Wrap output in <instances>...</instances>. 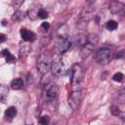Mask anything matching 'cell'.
I'll use <instances>...</instances> for the list:
<instances>
[{"mask_svg": "<svg viewBox=\"0 0 125 125\" xmlns=\"http://www.w3.org/2000/svg\"><path fill=\"white\" fill-rule=\"evenodd\" d=\"M22 86H23V81L21 78H16L11 82V88L14 90H20L22 88Z\"/></svg>", "mask_w": 125, "mask_h": 125, "instance_id": "4fadbf2b", "label": "cell"}, {"mask_svg": "<svg viewBox=\"0 0 125 125\" xmlns=\"http://www.w3.org/2000/svg\"><path fill=\"white\" fill-rule=\"evenodd\" d=\"M1 55L6 58V62H13L15 61V57H14V56L9 52V50H7V49H4V50L1 52Z\"/></svg>", "mask_w": 125, "mask_h": 125, "instance_id": "2e32d148", "label": "cell"}, {"mask_svg": "<svg viewBox=\"0 0 125 125\" xmlns=\"http://www.w3.org/2000/svg\"><path fill=\"white\" fill-rule=\"evenodd\" d=\"M21 36L26 42H31V41L35 40V34L32 31H30L26 28H21Z\"/></svg>", "mask_w": 125, "mask_h": 125, "instance_id": "30bf717a", "label": "cell"}, {"mask_svg": "<svg viewBox=\"0 0 125 125\" xmlns=\"http://www.w3.org/2000/svg\"><path fill=\"white\" fill-rule=\"evenodd\" d=\"M123 78H124V75H123V73H121V72H117V73H115V74L112 76V80L117 81V82H122V81H123Z\"/></svg>", "mask_w": 125, "mask_h": 125, "instance_id": "7402d4cb", "label": "cell"}, {"mask_svg": "<svg viewBox=\"0 0 125 125\" xmlns=\"http://www.w3.org/2000/svg\"><path fill=\"white\" fill-rule=\"evenodd\" d=\"M82 100V92L81 91H74L70 94L68 98V104L72 109H76L78 105L80 104V102Z\"/></svg>", "mask_w": 125, "mask_h": 125, "instance_id": "52a82bcc", "label": "cell"}, {"mask_svg": "<svg viewBox=\"0 0 125 125\" xmlns=\"http://www.w3.org/2000/svg\"><path fill=\"white\" fill-rule=\"evenodd\" d=\"M95 58H96V61L100 64H106L112 60L113 54H112V52H111V50L109 48L104 47V48H101L96 53V57Z\"/></svg>", "mask_w": 125, "mask_h": 125, "instance_id": "7a4b0ae2", "label": "cell"}, {"mask_svg": "<svg viewBox=\"0 0 125 125\" xmlns=\"http://www.w3.org/2000/svg\"><path fill=\"white\" fill-rule=\"evenodd\" d=\"M69 43H70V45H73L75 47H83L87 43V36L84 34L74 35L69 40Z\"/></svg>", "mask_w": 125, "mask_h": 125, "instance_id": "9c48e42d", "label": "cell"}, {"mask_svg": "<svg viewBox=\"0 0 125 125\" xmlns=\"http://www.w3.org/2000/svg\"><path fill=\"white\" fill-rule=\"evenodd\" d=\"M123 57H124V51H123V50H121L120 52H118V53H117L116 58H117V59H121V58H123Z\"/></svg>", "mask_w": 125, "mask_h": 125, "instance_id": "d4e9b609", "label": "cell"}, {"mask_svg": "<svg viewBox=\"0 0 125 125\" xmlns=\"http://www.w3.org/2000/svg\"><path fill=\"white\" fill-rule=\"evenodd\" d=\"M105 27H106L107 30L112 31V30H115L118 27V23H117V21H115L113 20H109L105 22Z\"/></svg>", "mask_w": 125, "mask_h": 125, "instance_id": "9a60e30c", "label": "cell"}, {"mask_svg": "<svg viewBox=\"0 0 125 125\" xmlns=\"http://www.w3.org/2000/svg\"><path fill=\"white\" fill-rule=\"evenodd\" d=\"M8 95V88L5 85H0V102L6 100Z\"/></svg>", "mask_w": 125, "mask_h": 125, "instance_id": "e0dca14e", "label": "cell"}, {"mask_svg": "<svg viewBox=\"0 0 125 125\" xmlns=\"http://www.w3.org/2000/svg\"><path fill=\"white\" fill-rule=\"evenodd\" d=\"M83 76H84V68L78 63L73 64L71 68V78H70L71 83L73 85L79 84L82 81Z\"/></svg>", "mask_w": 125, "mask_h": 125, "instance_id": "5b68a950", "label": "cell"}, {"mask_svg": "<svg viewBox=\"0 0 125 125\" xmlns=\"http://www.w3.org/2000/svg\"><path fill=\"white\" fill-rule=\"evenodd\" d=\"M110 11L112 12V13H123V10H124V6L121 4V3H119V2H112L111 3V5H110Z\"/></svg>", "mask_w": 125, "mask_h": 125, "instance_id": "7c38bea8", "label": "cell"}, {"mask_svg": "<svg viewBox=\"0 0 125 125\" xmlns=\"http://www.w3.org/2000/svg\"><path fill=\"white\" fill-rule=\"evenodd\" d=\"M58 33H59V37H63L65 38V35L67 34V26L65 24H62L59 29H58Z\"/></svg>", "mask_w": 125, "mask_h": 125, "instance_id": "d6986e66", "label": "cell"}, {"mask_svg": "<svg viewBox=\"0 0 125 125\" xmlns=\"http://www.w3.org/2000/svg\"><path fill=\"white\" fill-rule=\"evenodd\" d=\"M2 24H3V25H6V21H3V23H2Z\"/></svg>", "mask_w": 125, "mask_h": 125, "instance_id": "4316f807", "label": "cell"}, {"mask_svg": "<svg viewBox=\"0 0 125 125\" xmlns=\"http://www.w3.org/2000/svg\"><path fill=\"white\" fill-rule=\"evenodd\" d=\"M53 63V60L49 56H41L37 62V69L41 74L47 73Z\"/></svg>", "mask_w": 125, "mask_h": 125, "instance_id": "277c9868", "label": "cell"}, {"mask_svg": "<svg viewBox=\"0 0 125 125\" xmlns=\"http://www.w3.org/2000/svg\"><path fill=\"white\" fill-rule=\"evenodd\" d=\"M41 26H42V28H43V29H45V30H48V29L50 28V23H49V22H46V21H44V22H42Z\"/></svg>", "mask_w": 125, "mask_h": 125, "instance_id": "cb8c5ba5", "label": "cell"}, {"mask_svg": "<svg viewBox=\"0 0 125 125\" xmlns=\"http://www.w3.org/2000/svg\"><path fill=\"white\" fill-rule=\"evenodd\" d=\"M5 41H6V36L4 34H1L0 33V43H3Z\"/></svg>", "mask_w": 125, "mask_h": 125, "instance_id": "484cf974", "label": "cell"}, {"mask_svg": "<svg viewBox=\"0 0 125 125\" xmlns=\"http://www.w3.org/2000/svg\"><path fill=\"white\" fill-rule=\"evenodd\" d=\"M59 86L57 84H54V83H50L48 85H46L45 89H44V95L46 97L47 100H54L58 97L59 95Z\"/></svg>", "mask_w": 125, "mask_h": 125, "instance_id": "8992f818", "label": "cell"}, {"mask_svg": "<svg viewBox=\"0 0 125 125\" xmlns=\"http://www.w3.org/2000/svg\"><path fill=\"white\" fill-rule=\"evenodd\" d=\"M111 113L113 114V115H119V113H120V111H119V108H118V106H116V105H112L111 106Z\"/></svg>", "mask_w": 125, "mask_h": 125, "instance_id": "603a6c76", "label": "cell"}, {"mask_svg": "<svg viewBox=\"0 0 125 125\" xmlns=\"http://www.w3.org/2000/svg\"><path fill=\"white\" fill-rule=\"evenodd\" d=\"M27 125H32V124H27Z\"/></svg>", "mask_w": 125, "mask_h": 125, "instance_id": "83f0119b", "label": "cell"}, {"mask_svg": "<svg viewBox=\"0 0 125 125\" xmlns=\"http://www.w3.org/2000/svg\"><path fill=\"white\" fill-rule=\"evenodd\" d=\"M16 114H17V108L15 106H10L5 110V117H7L9 119L14 118L16 116Z\"/></svg>", "mask_w": 125, "mask_h": 125, "instance_id": "5bb4252c", "label": "cell"}, {"mask_svg": "<svg viewBox=\"0 0 125 125\" xmlns=\"http://www.w3.org/2000/svg\"><path fill=\"white\" fill-rule=\"evenodd\" d=\"M24 18H25V13L22 12V11H17L14 14V16H13V20L14 21H21Z\"/></svg>", "mask_w": 125, "mask_h": 125, "instance_id": "ac0fdd59", "label": "cell"}, {"mask_svg": "<svg viewBox=\"0 0 125 125\" xmlns=\"http://www.w3.org/2000/svg\"><path fill=\"white\" fill-rule=\"evenodd\" d=\"M39 123L40 125H49L50 123V117L48 115H43L39 118Z\"/></svg>", "mask_w": 125, "mask_h": 125, "instance_id": "44dd1931", "label": "cell"}, {"mask_svg": "<svg viewBox=\"0 0 125 125\" xmlns=\"http://www.w3.org/2000/svg\"><path fill=\"white\" fill-rule=\"evenodd\" d=\"M51 68L54 74L59 76H64L69 72L70 62L65 57H59L57 60L53 61Z\"/></svg>", "mask_w": 125, "mask_h": 125, "instance_id": "6da1fadb", "label": "cell"}, {"mask_svg": "<svg viewBox=\"0 0 125 125\" xmlns=\"http://www.w3.org/2000/svg\"><path fill=\"white\" fill-rule=\"evenodd\" d=\"M70 47L69 40L63 37H59L56 41V50L59 54H63L66 52Z\"/></svg>", "mask_w": 125, "mask_h": 125, "instance_id": "ba28073f", "label": "cell"}, {"mask_svg": "<svg viewBox=\"0 0 125 125\" xmlns=\"http://www.w3.org/2000/svg\"><path fill=\"white\" fill-rule=\"evenodd\" d=\"M30 51V44L27 42V43H23L21 48H20V59L22 60V59H25L26 56L28 55Z\"/></svg>", "mask_w": 125, "mask_h": 125, "instance_id": "8fae6325", "label": "cell"}, {"mask_svg": "<svg viewBox=\"0 0 125 125\" xmlns=\"http://www.w3.org/2000/svg\"><path fill=\"white\" fill-rule=\"evenodd\" d=\"M37 17H38L39 19H42V20L47 19V18H48V13H47V11L44 10V9H39V10L37 11Z\"/></svg>", "mask_w": 125, "mask_h": 125, "instance_id": "ffe728a7", "label": "cell"}, {"mask_svg": "<svg viewBox=\"0 0 125 125\" xmlns=\"http://www.w3.org/2000/svg\"><path fill=\"white\" fill-rule=\"evenodd\" d=\"M98 36L96 34H90L88 37H87V43L81 47V55H82V58H86L87 56H89L92 51L94 50V47L95 45L98 43Z\"/></svg>", "mask_w": 125, "mask_h": 125, "instance_id": "3957f363", "label": "cell"}]
</instances>
